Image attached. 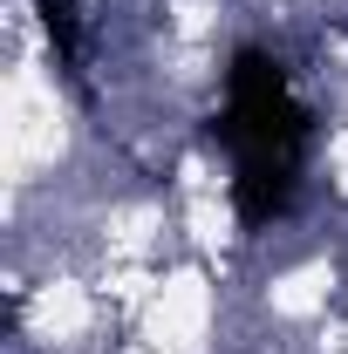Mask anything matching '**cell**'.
Segmentation results:
<instances>
[{
    "label": "cell",
    "mask_w": 348,
    "mask_h": 354,
    "mask_svg": "<svg viewBox=\"0 0 348 354\" xmlns=\"http://www.w3.org/2000/svg\"><path fill=\"white\" fill-rule=\"evenodd\" d=\"M35 14H42L55 55H62V62H76V48H82V14H76V0H35Z\"/></svg>",
    "instance_id": "3"
},
{
    "label": "cell",
    "mask_w": 348,
    "mask_h": 354,
    "mask_svg": "<svg viewBox=\"0 0 348 354\" xmlns=\"http://www.w3.org/2000/svg\"><path fill=\"white\" fill-rule=\"evenodd\" d=\"M314 116L294 102L287 68L266 48H239L225 75V109L212 116V143L232 150V164H301Z\"/></svg>",
    "instance_id": "1"
},
{
    "label": "cell",
    "mask_w": 348,
    "mask_h": 354,
    "mask_svg": "<svg viewBox=\"0 0 348 354\" xmlns=\"http://www.w3.org/2000/svg\"><path fill=\"white\" fill-rule=\"evenodd\" d=\"M342 28H348V21H342Z\"/></svg>",
    "instance_id": "4"
},
{
    "label": "cell",
    "mask_w": 348,
    "mask_h": 354,
    "mask_svg": "<svg viewBox=\"0 0 348 354\" xmlns=\"http://www.w3.org/2000/svg\"><path fill=\"white\" fill-rule=\"evenodd\" d=\"M301 191V164H239L232 171V212L239 225H273Z\"/></svg>",
    "instance_id": "2"
}]
</instances>
